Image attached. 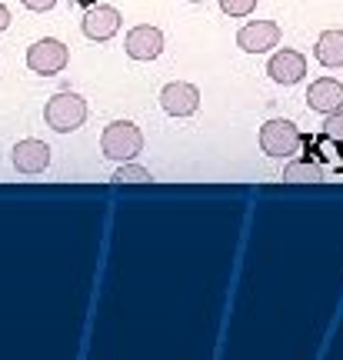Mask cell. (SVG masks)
Wrapping results in <instances>:
<instances>
[{
    "mask_svg": "<svg viewBox=\"0 0 343 360\" xmlns=\"http://www.w3.org/2000/svg\"><path fill=\"white\" fill-rule=\"evenodd\" d=\"M110 180L124 184V180H153V177H150V170L147 167H140V164H134V160H124V164L114 170V177Z\"/></svg>",
    "mask_w": 343,
    "mask_h": 360,
    "instance_id": "obj_14",
    "label": "cell"
},
{
    "mask_svg": "<svg viewBox=\"0 0 343 360\" xmlns=\"http://www.w3.org/2000/svg\"><path fill=\"white\" fill-rule=\"evenodd\" d=\"M27 11H34V13H47V11H53L57 7V0H20Z\"/></svg>",
    "mask_w": 343,
    "mask_h": 360,
    "instance_id": "obj_17",
    "label": "cell"
},
{
    "mask_svg": "<svg viewBox=\"0 0 343 360\" xmlns=\"http://www.w3.org/2000/svg\"><path fill=\"white\" fill-rule=\"evenodd\" d=\"M7 27H11V11H7V7L0 4V34H4Z\"/></svg>",
    "mask_w": 343,
    "mask_h": 360,
    "instance_id": "obj_18",
    "label": "cell"
},
{
    "mask_svg": "<svg viewBox=\"0 0 343 360\" xmlns=\"http://www.w3.org/2000/svg\"><path fill=\"white\" fill-rule=\"evenodd\" d=\"M257 7V0H220V11L227 17H250Z\"/></svg>",
    "mask_w": 343,
    "mask_h": 360,
    "instance_id": "obj_15",
    "label": "cell"
},
{
    "mask_svg": "<svg viewBox=\"0 0 343 360\" xmlns=\"http://www.w3.org/2000/svg\"><path fill=\"white\" fill-rule=\"evenodd\" d=\"M70 60V51H67L64 40H53V37H44L37 40L30 51H27V67L34 70V74H44V77H53V74H60Z\"/></svg>",
    "mask_w": 343,
    "mask_h": 360,
    "instance_id": "obj_4",
    "label": "cell"
},
{
    "mask_svg": "<svg viewBox=\"0 0 343 360\" xmlns=\"http://www.w3.org/2000/svg\"><path fill=\"white\" fill-rule=\"evenodd\" d=\"M124 51H127L130 60H157L164 53V34H160V27L140 24L134 30H127Z\"/></svg>",
    "mask_w": 343,
    "mask_h": 360,
    "instance_id": "obj_6",
    "label": "cell"
},
{
    "mask_svg": "<svg viewBox=\"0 0 343 360\" xmlns=\"http://www.w3.org/2000/svg\"><path fill=\"white\" fill-rule=\"evenodd\" d=\"M13 167L20 170V174H44V170L51 167V147L44 141H34V137H27V141L13 143Z\"/></svg>",
    "mask_w": 343,
    "mask_h": 360,
    "instance_id": "obj_10",
    "label": "cell"
},
{
    "mask_svg": "<svg viewBox=\"0 0 343 360\" xmlns=\"http://www.w3.org/2000/svg\"><path fill=\"white\" fill-rule=\"evenodd\" d=\"M101 150L107 160H117V164L137 160V154L143 150V134L130 120H114V124H107V130H103Z\"/></svg>",
    "mask_w": 343,
    "mask_h": 360,
    "instance_id": "obj_2",
    "label": "cell"
},
{
    "mask_svg": "<svg viewBox=\"0 0 343 360\" xmlns=\"http://www.w3.org/2000/svg\"><path fill=\"white\" fill-rule=\"evenodd\" d=\"M44 120H47V127L57 130V134H74L77 127H84V120H87V101L74 94V90H60V94H53L47 107H44Z\"/></svg>",
    "mask_w": 343,
    "mask_h": 360,
    "instance_id": "obj_1",
    "label": "cell"
},
{
    "mask_svg": "<svg viewBox=\"0 0 343 360\" xmlns=\"http://www.w3.org/2000/svg\"><path fill=\"white\" fill-rule=\"evenodd\" d=\"M267 74L273 84H283V87H293V84H300L306 74V57L300 51H290V47H283L270 57L267 64Z\"/></svg>",
    "mask_w": 343,
    "mask_h": 360,
    "instance_id": "obj_9",
    "label": "cell"
},
{
    "mask_svg": "<svg viewBox=\"0 0 343 360\" xmlns=\"http://www.w3.org/2000/svg\"><path fill=\"white\" fill-rule=\"evenodd\" d=\"M193 4H200V0H193Z\"/></svg>",
    "mask_w": 343,
    "mask_h": 360,
    "instance_id": "obj_19",
    "label": "cell"
},
{
    "mask_svg": "<svg viewBox=\"0 0 343 360\" xmlns=\"http://www.w3.org/2000/svg\"><path fill=\"white\" fill-rule=\"evenodd\" d=\"M124 24V17L117 7L110 4H97V7H90L84 13V20H80V30H84V37L87 40H97V44H107V40L117 37V30Z\"/></svg>",
    "mask_w": 343,
    "mask_h": 360,
    "instance_id": "obj_5",
    "label": "cell"
},
{
    "mask_svg": "<svg viewBox=\"0 0 343 360\" xmlns=\"http://www.w3.org/2000/svg\"><path fill=\"white\" fill-rule=\"evenodd\" d=\"M323 137L343 143V107L333 110V114H327V120H323Z\"/></svg>",
    "mask_w": 343,
    "mask_h": 360,
    "instance_id": "obj_16",
    "label": "cell"
},
{
    "mask_svg": "<svg viewBox=\"0 0 343 360\" xmlns=\"http://www.w3.org/2000/svg\"><path fill=\"white\" fill-rule=\"evenodd\" d=\"M160 107L170 117H193L200 107V90L187 84V80H174L160 90Z\"/></svg>",
    "mask_w": 343,
    "mask_h": 360,
    "instance_id": "obj_7",
    "label": "cell"
},
{
    "mask_svg": "<svg viewBox=\"0 0 343 360\" xmlns=\"http://www.w3.org/2000/svg\"><path fill=\"white\" fill-rule=\"evenodd\" d=\"M306 107L310 110H317V114H333V110H340L343 107V84L333 77H320L310 84L306 90Z\"/></svg>",
    "mask_w": 343,
    "mask_h": 360,
    "instance_id": "obj_11",
    "label": "cell"
},
{
    "mask_svg": "<svg viewBox=\"0 0 343 360\" xmlns=\"http://www.w3.org/2000/svg\"><path fill=\"white\" fill-rule=\"evenodd\" d=\"M283 180H323V167L313 164L310 157L306 160H293L283 167Z\"/></svg>",
    "mask_w": 343,
    "mask_h": 360,
    "instance_id": "obj_13",
    "label": "cell"
},
{
    "mask_svg": "<svg viewBox=\"0 0 343 360\" xmlns=\"http://www.w3.org/2000/svg\"><path fill=\"white\" fill-rule=\"evenodd\" d=\"M280 44V27L273 20H250L237 30V47L247 53H267Z\"/></svg>",
    "mask_w": 343,
    "mask_h": 360,
    "instance_id": "obj_8",
    "label": "cell"
},
{
    "mask_svg": "<svg viewBox=\"0 0 343 360\" xmlns=\"http://www.w3.org/2000/svg\"><path fill=\"white\" fill-rule=\"evenodd\" d=\"M300 143H304V134L297 130L293 120L273 117V120H267V124L260 127V147H264V154H270V157H293L300 150Z\"/></svg>",
    "mask_w": 343,
    "mask_h": 360,
    "instance_id": "obj_3",
    "label": "cell"
},
{
    "mask_svg": "<svg viewBox=\"0 0 343 360\" xmlns=\"http://www.w3.org/2000/svg\"><path fill=\"white\" fill-rule=\"evenodd\" d=\"M313 53L323 67H343V30H323Z\"/></svg>",
    "mask_w": 343,
    "mask_h": 360,
    "instance_id": "obj_12",
    "label": "cell"
}]
</instances>
